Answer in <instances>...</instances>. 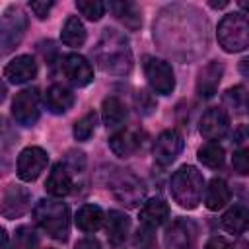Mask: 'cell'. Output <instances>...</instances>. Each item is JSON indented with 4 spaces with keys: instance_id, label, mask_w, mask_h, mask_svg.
I'll list each match as a JSON object with an SVG mask.
<instances>
[{
    "instance_id": "6da1fadb",
    "label": "cell",
    "mask_w": 249,
    "mask_h": 249,
    "mask_svg": "<svg viewBox=\"0 0 249 249\" xmlns=\"http://www.w3.org/2000/svg\"><path fill=\"white\" fill-rule=\"evenodd\" d=\"M93 58L97 66L107 74L124 76L132 70L130 43L117 29H103L97 45L93 47Z\"/></svg>"
},
{
    "instance_id": "7a4b0ae2",
    "label": "cell",
    "mask_w": 249,
    "mask_h": 249,
    "mask_svg": "<svg viewBox=\"0 0 249 249\" xmlns=\"http://www.w3.org/2000/svg\"><path fill=\"white\" fill-rule=\"evenodd\" d=\"M33 220L35 224L47 231L53 239L64 241L70 233V212L68 206L60 198H41L33 206Z\"/></svg>"
},
{
    "instance_id": "3957f363",
    "label": "cell",
    "mask_w": 249,
    "mask_h": 249,
    "mask_svg": "<svg viewBox=\"0 0 249 249\" xmlns=\"http://www.w3.org/2000/svg\"><path fill=\"white\" fill-rule=\"evenodd\" d=\"M173 200L187 210H193L202 200L204 193V177L195 165H181L169 181Z\"/></svg>"
},
{
    "instance_id": "277c9868",
    "label": "cell",
    "mask_w": 249,
    "mask_h": 249,
    "mask_svg": "<svg viewBox=\"0 0 249 249\" xmlns=\"http://www.w3.org/2000/svg\"><path fill=\"white\" fill-rule=\"evenodd\" d=\"M218 43L226 53H239L249 47V19L239 14H228L218 23Z\"/></svg>"
},
{
    "instance_id": "5b68a950",
    "label": "cell",
    "mask_w": 249,
    "mask_h": 249,
    "mask_svg": "<svg viewBox=\"0 0 249 249\" xmlns=\"http://www.w3.org/2000/svg\"><path fill=\"white\" fill-rule=\"evenodd\" d=\"M109 189L113 191L115 198H117L121 204L128 206V208L138 206V204L144 200V196H146V187H144V183H142L134 173H130V171H126V169H119V171H115V173L111 175V179H109Z\"/></svg>"
},
{
    "instance_id": "8992f818",
    "label": "cell",
    "mask_w": 249,
    "mask_h": 249,
    "mask_svg": "<svg viewBox=\"0 0 249 249\" xmlns=\"http://www.w3.org/2000/svg\"><path fill=\"white\" fill-rule=\"evenodd\" d=\"M27 27V19L25 14L19 6H10L4 16H2V23H0V41H2V53H10L16 45H19L23 33Z\"/></svg>"
},
{
    "instance_id": "52a82bcc",
    "label": "cell",
    "mask_w": 249,
    "mask_h": 249,
    "mask_svg": "<svg viewBox=\"0 0 249 249\" xmlns=\"http://www.w3.org/2000/svg\"><path fill=\"white\" fill-rule=\"evenodd\" d=\"M144 74L148 78L150 88L160 95H169L175 89V78L171 66L156 56H148L144 62Z\"/></svg>"
},
{
    "instance_id": "ba28073f",
    "label": "cell",
    "mask_w": 249,
    "mask_h": 249,
    "mask_svg": "<svg viewBox=\"0 0 249 249\" xmlns=\"http://www.w3.org/2000/svg\"><path fill=\"white\" fill-rule=\"evenodd\" d=\"M39 93L37 89L25 88L16 93L12 101V117L21 126H33L39 119Z\"/></svg>"
},
{
    "instance_id": "9c48e42d",
    "label": "cell",
    "mask_w": 249,
    "mask_h": 249,
    "mask_svg": "<svg viewBox=\"0 0 249 249\" xmlns=\"http://www.w3.org/2000/svg\"><path fill=\"white\" fill-rule=\"evenodd\" d=\"M49 163V154L39 146H27L18 156V177L25 183L35 181Z\"/></svg>"
},
{
    "instance_id": "30bf717a",
    "label": "cell",
    "mask_w": 249,
    "mask_h": 249,
    "mask_svg": "<svg viewBox=\"0 0 249 249\" xmlns=\"http://www.w3.org/2000/svg\"><path fill=\"white\" fill-rule=\"evenodd\" d=\"M165 249H195L196 245V226L191 220H175L163 235Z\"/></svg>"
},
{
    "instance_id": "8fae6325",
    "label": "cell",
    "mask_w": 249,
    "mask_h": 249,
    "mask_svg": "<svg viewBox=\"0 0 249 249\" xmlns=\"http://www.w3.org/2000/svg\"><path fill=\"white\" fill-rule=\"evenodd\" d=\"M181 150H183V136L173 128L163 130L154 142V160L160 165H169L171 161L177 160Z\"/></svg>"
},
{
    "instance_id": "7c38bea8",
    "label": "cell",
    "mask_w": 249,
    "mask_h": 249,
    "mask_svg": "<svg viewBox=\"0 0 249 249\" xmlns=\"http://www.w3.org/2000/svg\"><path fill=\"white\" fill-rule=\"evenodd\" d=\"M31 206V198L25 187L21 185H10L2 195V214L8 220L23 216Z\"/></svg>"
},
{
    "instance_id": "4fadbf2b",
    "label": "cell",
    "mask_w": 249,
    "mask_h": 249,
    "mask_svg": "<svg viewBox=\"0 0 249 249\" xmlns=\"http://www.w3.org/2000/svg\"><path fill=\"white\" fill-rule=\"evenodd\" d=\"M198 130L206 140H218L230 130V117L222 107L208 109L198 123Z\"/></svg>"
},
{
    "instance_id": "5bb4252c",
    "label": "cell",
    "mask_w": 249,
    "mask_h": 249,
    "mask_svg": "<svg viewBox=\"0 0 249 249\" xmlns=\"http://www.w3.org/2000/svg\"><path fill=\"white\" fill-rule=\"evenodd\" d=\"M62 70H64V76L78 88H84L93 80L91 64L82 54H76V53H70L62 58Z\"/></svg>"
},
{
    "instance_id": "9a60e30c",
    "label": "cell",
    "mask_w": 249,
    "mask_h": 249,
    "mask_svg": "<svg viewBox=\"0 0 249 249\" xmlns=\"http://www.w3.org/2000/svg\"><path fill=\"white\" fill-rule=\"evenodd\" d=\"M37 76V62L29 54H19L12 58L4 68V78L10 84H25Z\"/></svg>"
},
{
    "instance_id": "2e32d148",
    "label": "cell",
    "mask_w": 249,
    "mask_h": 249,
    "mask_svg": "<svg viewBox=\"0 0 249 249\" xmlns=\"http://www.w3.org/2000/svg\"><path fill=\"white\" fill-rule=\"evenodd\" d=\"M222 74H224V66L218 60H212L204 68H200L198 78H196V93L204 99L212 97L222 82Z\"/></svg>"
},
{
    "instance_id": "e0dca14e",
    "label": "cell",
    "mask_w": 249,
    "mask_h": 249,
    "mask_svg": "<svg viewBox=\"0 0 249 249\" xmlns=\"http://www.w3.org/2000/svg\"><path fill=\"white\" fill-rule=\"evenodd\" d=\"M74 91L62 84H53L45 93V105L51 113L62 115L74 105Z\"/></svg>"
},
{
    "instance_id": "ac0fdd59",
    "label": "cell",
    "mask_w": 249,
    "mask_h": 249,
    "mask_svg": "<svg viewBox=\"0 0 249 249\" xmlns=\"http://www.w3.org/2000/svg\"><path fill=\"white\" fill-rule=\"evenodd\" d=\"M45 189L54 198H62L72 191V175H70L66 163H56L51 169L47 183H45Z\"/></svg>"
},
{
    "instance_id": "d6986e66",
    "label": "cell",
    "mask_w": 249,
    "mask_h": 249,
    "mask_svg": "<svg viewBox=\"0 0 249 249\" xmlns=\"http://www.w3.org/2000/svg\"><path fill=\"white\" fill-rule=\"evenodd\" d=\"M169 218V206L163 198H150L140 210V222L146 228H160Z\"/></svg>"
},
{
    "instance_id": "ffe728a7",
    "label": "cell",
    "mask_w": 249,
    "mask_h": 249,
    "mask_svg": "<svg viewBox=\"0 0 249 249\" xmlns=\"http://www.w3.org/2000/svg\"><path fill=\"white\" fill-rule=\"evenodd\" d=\"M140 136L134 130H119L109 138V148L119 158H128L140 148Z\"/></svg>"
},
{
    "instance_id": "44dd1931",
    "label": "cell",
    "mask_w": 249,
    "mask_h": 249,
    "mask_svg": "<svg viewBox=\"0 0 249 249\" xmlns=\"http://www.w3.org/2000/svg\"><path fill=\"white\" fill-rule=\"evenodd\" d=\"M74 222H76L78 230H82V231H86V233H91V231H97V230L103 226L105 214H103V210H101L99 206H95V204H84V206L78 208Z\"/></svg>"
},
{
    "instance_id": "7402d4cb",
    "label": "cell",
    "mask_w": 249,
    "mask_h": 249,
    "mask_svg": "<svg viewBox=\"0 0 249 249\" xmlns=\"http://www.w3.org/2000/svg\"><path fill=\"white\" fill-rule=\"evenodd\" d=\"M130 230V220L124 212L119 210H109V214L105 216V231L111 243H123L128 235Z\"/></svg>"
},
{
    "instance_id": "603a6c76",
    "label": "cell",
    "mask_w": 249,
    "mask_h": 249,
    "mask_svg": "<svg viewBox=\"0 0 249 249\" xmlns=\"http://www.w3.org/2000/svg\"><path fill=\"white\" fill-rule=\"evenodd\" d=\"M101 119H103V124L107 128H119L126 121V107H124V103L119 97H115V95L105 97L103 105H101Z\"/></svg>"
},
{
    "instance_id": "cb8c5ba5",
    "label": "cell",
    "mask_w": 249,
    "mask_h": 249,
    "mask_svg": "<svg viewBox=\"0 0 249 249\" xmlns=\"http://www.w3.org/2000/svg\"><path fill=\"white\" fill-rule=\"evenodd\" d=\"M230 202V187L224 179L214 177L204 189V206L208 210H220Z\"/></svg>"
},
{
    "instance_id": "d4e9b609",
    "label": "cell",
    "mask_w": 249,
    "mask_h": 249,
    "mask_svg": "<svg viewBox=\"0 0 249 249\" xmlns=\"http://www.w3.org/2000/svg\"><path fill=\"white\" fill-rule=\"evenodd\" d=\"M220 226L228 233H233V235L243 233L247 230V226H249V210L245 206H241V204L231 206L230 210L224 212V216L220 220Z\"/></svg>"
},
{
    "instance_id": "484cf974",
    "label": "cell",
    "mask_w": 249,
    "mask_h": 249,
    "mask_svg": "<svg viewBox=\"0 0 249 249\" xmlns=\"http://www.w3.org/2000/svg\"><path fill=\"white\" fill-rule=\"evenodd\" d=\"M109 10L115 14L119 21H123L128 29H138L142 25V16L136 4L132 2H109Z\"/></svg>"
},
{
    "instance_id": "4316f807",
    "label": "cell",
    "mask_w": 249,
    "mask_h": 249,
    "mask_svg": "<svg viewBox=\"0 0 249 249\" xmlns=\"http://www.w3.org/2000/svg\"><path fill=\"white\" fill-rule=\"evenodd\" d=\"M60 41L68 47H82L86 43V27L78 16H70L62 29H60Z\"/></svg>"
},
{
    "instance_id": "83f0119b",
    "label": "cell",
    "mask_w": 249,
    "mask_h": 249,
    "mask_svg": "<svg viewBox=\"0 0 249 249\" xmlns=\"http://www.w3.org/2000/svg\"><path fill=\"white\" fill-rule=\"evenodd\" d=\"M196 158L202 165H206L210 169H218V167H222V163L226 160V152L218 142H206L204 146L198 148Z\"/></svg>"
},
{
    "instance_id": "f1b7e54d",
    "label": "cell",
    "mask_w": 249,
    "mask_h": 249,
    "mask_svg": "<svg viewBox=\"0 0 249 249\" xmlns=\"http://www.w3.org/2000/svg\"><path fill=\"white\" fill-rule=\"evenodd\" d=\"M95 124H97V115H95V111H89V113H86V115H84L80 121H76L74 128H72V132H74V138H76V140H80V142L88 140V138L93 134V130H95Z\"/></svg>"
},
{
    "instance_id": "f546056e",
    "label": "cell",
    "mask_w": 249,
    "mask_h": 249,
    "mask_svg": "<svg viewBox=\"0 0 249 249\" xmlns=\"http://www.w3.org/2000/svg\"><path fill=\"white\" fill-rule=\"evenodd\" d=\"M76 8L82 16H86L89 21H97L103 18L105 14V4L99 2V0H78L76 2Z\"/></svg>"
},
{
    "instance_id": "4dcf8cb0",
    "label": "cell",
    "mask_w": 249,
    "mask_h": 249,
    "mask_svg": "<svg viewBox=\"0 0 249 249\" xmlns=\"http://www.w3.org/2000/svg\"><path fill=\"white\" fill-rule=\"evenodd\" d=\"M12 249H37V235L29 226H21L16 230Z\"/></svg>"
},
{
    "instance_id": "1f68e13d",
    "label": "cell",
    "mask_w": 249,
    "mask_h": 249,
    "mask_svg": "<svg viewBox=\"0 0 249 249\" xmlns=\"http://www.w3.org/2000/svg\"><path fill=\"white\" fill-rule=\"evenodd\" d=\"M231 165H233V171L235 173L249 175V148H239L237 152H233Z\"/></svg>"
},
{
    "instance_id": "d6a6232c",
    "label": "cell",
    "mask_w": 249,
    "mask_h": 249,
    "mask_svg": "<svg viewBox=\"0 0 249 249\" xmlns=\"http://www.w3.org/2000/svg\"><path fill=\"white\" fill-rule=\"evenodd\" d=\"M54 6V2H47V0H43V2H29V8H31V12L39 18V19H45L47 16H49V12H51V8Z\"/></svg>"
},
{
    "instance_id": "836d02e7",
    "label": "cell",
    "mask_w": 249,
    "mask_h": 249,
    "mask_svg": "<svg viewBox=\"0 0 249 249\" xmlns=\"http://www.w3.org/2000/svg\"><path fill=\"white\" fill-rule=\"evenodd\" d=\"M239 99H243V101H247V95L243 93V88H233V89H228L226 91V101L228 103H231L233 107H239Z\"/></svg>"
},
{
    "instance_id": "e575fe53",
    "label": "cell",
    "mask_w": 249,
    "mask_h": 249,
    "mask_svg": "<svg viewBox=\"0 0 249 249\" xmlns=\"http://www.w3.org/2000/svg\"><path fill=\"white\" fill-rule=\"evenodd\" d=\"M76 249H101V243L95 237H84L76 243Z\"/></svg>"
},
{
    "instance_id": "d590c367",
    "label": "cell",
    "mask_w": 249,
    "mask_h": 249,
    "mask_svg": "<svg viewBox=\"0 0 249 249\" xmlns=\"http://www.w3.org/2000/svg\"><path fill=\"white\" fill-rule=\"evenodd\" d=\"M204 249H230V243H228V239H224V237H212L206 245H204Z\"/></svg>"
},
{
    "instance_id": "8d00e7d4",
    "label": "cell",
    "mask_w": 249,
    "mask_h": 249,
    "mask_svg": "<svg viewBox=\"0 0 249 249\" xmlns=\"http://www.w3.org/2000/svg\"><path fill=\"white\" fill-rule=\"evenodd\" d=\"M239 70H241L243 76H249V58H243V60L239 62Z\"/></svg>"
},
{
    "instance_id": "74e56055",
    "label": "cell",
    "mask_w": 249,
    "mask_h": 249,
    "mask_svg": "<svg viewBox=\"0 0 249 249\" xmlns=\"http://www.w3.org/2000/svg\"><path fill=\"white\" fill-rule=\"evenodd\" d=\"M210 6H212V8H216V10H220V8H226V6H228V2H226V0H224V2H210Z\"/></svg>"
},
{
    "instance_id": "f35d334b",
    "label": "cell",
    "mask_w": 249,
    "mask_h": 249,
    "mask_svg": "<svg viewBox=\"0 0 249 249\" xmlns=\"http://www.w3.org/2000/svg\"><path fill=\"white\" fill-rule=\"evenodd\" d=\"M2 249H8V233H6V230H2Z\"/></svg>"
},
{
    "instance_id": "ab89813d",
    "label": "cell",
    "mask_w": 249,
    "mask_h": 249,
    "mask_svg": "<svg viewBox=\"0 0 249 249\" xmlns=\"http://www.w3.org/2000/svg\"><path fill=\"white\" fill-rule=\"evenodd\" d=\"M233 249H249V243H247V241H239Z\"/></svg>"
},
{
    "instance_id": "60d3db41",
    "label": "cell",
    "mask_w": 249,
    "mask_h": 249,
    "mask_svg": "<svg viewBox=\"0 0 249 249\" xmlns=\"http://www.w3.org/2000/svg\"><path fill=\"white\" fill-rule=\"evenodd\" d=\"M239 8L245 10V12H249V2H247V0H241V2H239Z\"/></svg>"
},
{
    "instance_id": "b9f144b4",
    "label": "cell",
    "mask_w": 249,
    "mask_h": 249,
    "mask_svg": "<svg viewBox=\"0 0 249 249\" xmlns=\"http://www.w3.org/2000/svg\"><path fill=\"white\" fill-rule=\"evenodd\" d=\"M142 249H154V245H148V247H142Z\"/></svg>"
},
{
    "instance_id": "7bdbcfd3",
    "label": "cell",
    "mask_w": 249,
    "mask_h": 249,
    "mask_svg": "<svg viewBox=\"0 0 249 249\" xmlns=\"http://www.w3.org/2000/svg\"><path fill=\"white\" fill-rule=\"evenodd\" d=\"M247 109H249V95H247Z\"/></svg>"
}]
</instances>
